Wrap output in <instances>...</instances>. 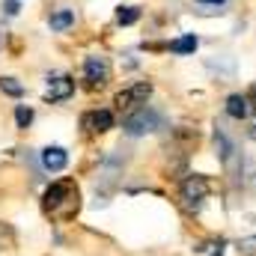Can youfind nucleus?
Returning a JSON list of instances; mask_svg holds the SVG:
<instances>
[{
	"mask_svg": "<svg viewBox=\"0 0 256 256\" xmlns=\"http://www.w3.org/2000/svg\"><path fill=\"white\" fill-rule=\"evenodd\" d=\"M206 196H208V179L200 176V173H191V176L182 182V200H185V208L200 212V206H202Z\"/></svg>",
	"mask_w": 256,
	"mask_h": 256,
	"instance_id": "5",
	"label": "nucleus"
},
{
	"mask_svg": "<svg viewBox=\"0 0 256 256\" xmlns=\"http://www.w3.org/2000/svg\"><path fill=\"white\" fill-rule=\"evenodd\" d=\"M214 149H218V158L224 161L226 173L230 176H238V167H242V152L238 146L232 143V137H226V131L218 126L214 128Z\"/></svg>",
	"mask_w": 256,
	"mask_h": 256,
	"instance_id": "3",
	"label": "nucleus"
},
{
	"mask_svg": "<svg viewBox=\"0 0 256 256\" xmlns=\"http://www.w3.org/2000/svg\"><path fill=\"white\" fill-rule=\"evenodd\" d=\"M0 92L3 96H12V98H21L24 96V86L15 78H0Z\"/></svg>",
	"mask_w": 256,
	"mask_h": 256,
	"instance_id": "14",
	"label": "nucleus"
},
{
	"mask_svg": "<svg viewBox=\"0 0 256 256\" xmlns=\"http://www.w3.org/2000/svg\"><path fill=\"white\" fill-rule=\"evenodd\" d=\"M72 92H74V80H72L68 74H54V78H48V86H45V98H48V102H66Z\"/></svg>",
	"mask_w": 256,
	"mask_h": 256,
	"instance_id": "8",
	"label": "nucleus"
},
{
	"mask_svg": "<svg viewBox=\"0 0 256 256\" xmlns=\"http://www.w3.org/2000/svg\"><path fill=\"white\" fill-rule=\"evenodd\" d=\"M15 122H18V128H27L30 122H33V108L18 104V108H15Z\"/></svg>",
	"mask_w": 256,
	"mask_h": 256,
	"instance_id": "16",
	"label": "nucleus"
},
{
	"mask_svg": "<svg viewBox=\"0 0 256 256\" xmlns=\"http://www.w3.org/2000/svg\"><path fill=\"white\" fill-rule=\"evenodd\" d=\"M137 18H140V9L137 6H120V12H116V24H122V27L134 24Z\"/></svg>",
	"mask_w": 256,
	"mask_h": 256,
	"instance_id": "15",
	"label": "nucleus"
},
{
	"mask_svg": "<svg viewBox=\"0 0 256 256\" xmlns=\"http://www.w3.org/2000/svg\"><path fill=\"white\" fill-rule=\"evenodd\" d=\"M152 96V84H134V86H128L122 92H116V98H114V104L120 108V110H128V108H134V104H146V98Z\"/></svg>",
	"mask_w": 256,
	"mask_h": 256,
	"instance_id": "6",
	"label": "nucleus"
},
{
	"mask_svg": "<svg viewBox=\"0 0 256 256\" xmlns=\"http://www.w3.org/2000/svg\"><path fill=\"white\" fill-rule=\"evenodd\" d=\"M196 45H200V39L191 33V36H182V39L170 42V51H173V54H194V51H196Z\"/></svg>",
	"mask_w": 256,
	"mask_h": 256,
	"instance_id": "13",
	"label": "nucleus"
},
{
	"mask_svg": "<svg viewBox=\"0 0 256 256\" xmlns=\"http://www.w3.org/2000/svg\"><path fill=\"white\" fill-rule=\"evenodd\" d=\"M15 242V236H12V230L6 226V224H0V250H6L9 244Z\"/></svg>",
	"mask_w": 256,
	"mask_h": 256,
	"instance_id": "17",
	"label": "nucleus"
},
{
	"mask_svg": "<svg viewBox=\"0 0 256 256\" xmlns=\"http://www.w3.org/2000/svg\"><path fill=\"white\" fill-rule=\"evenodd\" d=\"M212 248H214V250L208 256H224V242H218V244H212Z\"/></svg>",
	"mask_w": 256,
	"mask_h": 256,
	"instance_id": "20",
	"label": "nucleus"
},
{
	"mask_svg": "<svg viewBox=\"0 0 256 256\" xmlns=\"http://www.w3.org/2000/svg\"><path fill=\"white\" fill-rule=\"evenodd\" d=\"M120 173H122V161H120L116 155H108V158H104V167H102V185H104V188H114Z\"/></svg>",
	"mask_w": 256,
	"mask_h": 256,
	"instance_id": "11",
	"label": "nucleus"
},
{
	"mask_svg": "<svg viewBox=\"0 0 256 256\" xmlns=\"http://www.w3.org/2000/svg\"><path fill=\"white\" fill-rule=\"evenodd\" d=\"M42 208L51 220H72L78 212H80V191H78V182L74 179H60L54 185L45 188V196H42Z\"/></svg>",
	"mask_w": 256,
	"mask_h": 256,
	"instance_id": "1",
	"label": "nucleus"
},
{
	"mask_svg": "<svg viewBox=\"0 0 256 256\" xmlns=\"http://www.w3.org/2000/svg\"><path fill=\"white\" fill-rule=\"evenodd\" d=\"M6 12L15 15V12H18V0H6Z\"/></svg>",
	"mask_w": 256,
	"mask_h": 256,
	"instance_id": "19",
	"label": "nucleus"
},
{
	"mask_svg": "<svg viewBox=\"0 0 256 256\" xmlns=\"http://www.w3.org/2000/svg\"><path fill=\"white\" fill-rule=\"evenodd\" d=\"M80 128L86 134H104V131L114 128V114L110 110H90V114L80 116Z\"/></svg>",
	"mask_w": 256,
	"mask_h": 256,
	"instance_id": "7",
	"label": "nucleus"
},
{
	"mask_svg": "<svg viewBox=\"0 0 256 256\" xmlns=\"http://www.w3.org/2000/svg\"><path fill=\"white\" fill-rule=\"evenodd\" d=\"M84 80H86L90 90L104 86V84L110 80V63H108V57H102V54L86 57V60H84Z\"/></svg>",
	"mask_w": 256,
	"mask_h": 256,
	"instance_id": "4",
	"label": "nucleus"
},
{
	"mask_svg": "<svg viewBox=\"0 0 256 256\" xmlns=\"http://www.w3.org/2000/svg\"><path fill=\"white\" fill-rule=\"evenodd\" d=\"M48 24H51V30L63 33V30H68V27L74 24V12H72V9H60V12H54V15L48 18Z\"/></svg>",
	"mask_w": 256,
	"mask_h": 256,
	"instance_id": "12",
	"label": "nucleus"
},
{
	"mask_svg": "<svg viewBox=\"0 0 256 256\" xmlns=\"http://www.w3.org/2000/svg\"><path fill=\"white\" fill-rule=\"evenodd\" d=\"M250 110H254L250 96L236 92V96H230V98H226V114H230L232 120H248V116H250Z\"/></svg>",
	"mask_w": 256,
	"mask_h": 256,
	"instance_id": "10",
	"label": "nucleus"
},
{
	"mask_svg": "<svg viewBox=\"0 0 256 256\" xmlns=\"http://www.w3.org/2000/svg\"><path fill=\"white\" fill-rule=\"evenodd\" d=\"M122 128H126V134H131V137H140V134L158 131V128H161V114L152 110V108H146V104H140L126 122H122Z\"/></svg>",
	"mask_w": 256,
	"mask_h": 256,
	"instance_id": "2",
	"label": "nucleus"
},
{
	"mask_svg": "<svg viewBox=\"0 0 256 256\" xmlns=\"http://www.w3.org/2000/svg\"><path fill=\"white\" fill-rule=\"evenodd\" d=\"M248 134H250V140H256V120L250 122V128H248Z\"/></svg>",
	"mask_w": 256,
	"mask_h": 256,
	"instance_id": "22",
	"label": "nucleus"
},
{
	"mask_svg": "<svg viewBox=\"0 0 256 256\" xmlns=\"http://www.w3.org/2000/svg\"><path fill=\"white\" fill-rule=\"evenodd\" d=\"M196 3H212V6H224L226 0H196Z\"/></svg>",
	"mask_w": 256,
	"mask_h": 256,
	"instance_id": "21",
	"label": "nucleus"
},
{
	"mask_svg": "<svg viewBox=\"0 0 256 256\" xmlns=\"http://www.w3.org/2000/svg\"><path fill=\"white\" fill-rule=\"evenodd\" d=\"M238 250H242V254H254L256 250V238H244V242L238 244Z\"/></svg>",
	"mask_w": 256,
	"mask_h": 256,
	"instance_id": "18",
	"label": "nucleus"
},
{
	"mask_svg": "<svg viewBox=\"0 0 256 256\" xmlns=\"http://www.w3.org/2000/svg\"><path fill=\"white\" fill-rule=\"evenodd\" d=\"M66 164H68V152L63 146H45L42 149V167L48 173H60V170H66Z\"/></svg>",
	"mask_w": 256,
	"mask_h": 256,
	"instance_id": "9",
	"label": "nucleus"
}]
</instances>
